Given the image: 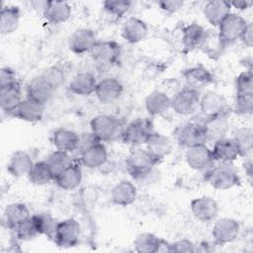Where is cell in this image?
<instances>
[{
  "instance_id": "11",
  "label": "cell",
  "mask_w": 253,
  "mask_h": 253,
  "mask_svg": "<svg viewBox=\"0 0 253 253\" xmlns=\"http://www.w3.org/2000/svg\"><path fill=\"white\" fill-rule=\"evenodd\" d=\"M92 58L102 65H114L119 62L122 47L115 41H98L90 51Z\"/></svg>"
},
{
  "instance_id": "21",
  "label": "cell",
  "mask_w": 253,
  "mask_h": 253,
  "mask_svg": "<svg viewBox=\"0 0 253 253\" xmlns=\"http://www.w3.org/2000/svg\"><path fill=\"white\" fill-rule=\"evenodd\" d=\"M54 92L52 87L42 77V75L31 79L26 87L27 97L43 105L51 99Z\"/></svg>"
},
{
  "instance_id": "51",
  "label": "cell",
  "mask_w": 253,
  "mask_h": 253,
  "mask_svg": "<svg viewBox=\"0 0 253 253\" xmlns=\"http://www.w3.org/2000/svg\"><path fill=\"white\" fill-rule=\"evenodd\" d=\"M231 8H235L237 10H240V11H244L246 9H248L252 2L251 1H248V0H237V1H231L229 2Z\"/></svg>"
},
{
  "instance_id": "13",
  "label": "cell",
  "mask_w": 253,
  "mask_h": 253,
  "mask_svg": "<svg viewBox=\"0 0 253 253\" xmlns=\"http://www.w3.org/2000/svg\"><path fill=\"white\" fill-rule=\"evenodd\" d=\"M98 39L95 32L91 29L81 28L72 33L68 40L69 49L76 54L87 53L92 50Z\"/></svg>"
},
{
  "instance_id": "23",
  "label": "cell",
  "mask_w": 253,
  "mask_h": 253,
  "mask_svg": "<svg viewBox=\"0 0 253 253\" xmlns=\"http://www.w3.org/2000/svg\"><path fill=\"white\" fill-rule=\"evenodd\" d=\"M34 163L33 158L28 152L24 150H16L12 153L7 163V171L15 178L28 176Z\"/></svg>"
},
{
  "instance_id": "34",
  "label": "cell",
  "mask_w": 253,
  "mask_h": 253,
  "mask_svg": "<svg viewBox=\"0 0 253 253\" xmlns=\"http://www.w3.org/2000/svg\"><path fill=\"white\" fill-rule=\"evenodd\" d=\"M207 39V31L203 26L192 23L187 25L182 30V42L183 45L191 50L201 46Z\"/></svg>"
},
{
  "instance_id": "6",
  "label": "cell",
  "mask_w": 253,
  "mask_h": 253,
  "mask_svg": "<svg viewBox=\"0 0 253 253\" xmlns=\"http://www.w3.org/2000/svg\"><path fill=\"white\" fill-rule=\"evenodd\" d=\"M175 139L177 143L185 148H190L199 144L207 143L206 130L202 123L189 122L175 129Z\"/></svg>"
},
{
  "instance_id": "5",
  "label": "cell",
  "mask_w": 253,
  "mask_h": 253,
  "mask_svg": "<svg viewBox=\"0 0 253 253\" xmlns=\"http://www.w3.org/2000/svg\"><path fill=\"white\" fill-rule=\"evenodd\" d=\"M248 22L241 16L230 13L218 25V39L222 45H229L240 40Z\"/></svg>"
},
{
  "instance_id": "16",
  "label": "cell",
  "mask_w": 253,
  "mask_h": 253,
  "mask_svg": "<svg viewBox=\"0 0 253 253\" xmlns=\"http://www.w3.org/2000/svg\"><path fill=\"white\" fill-rule=\"evenodd\" d=\"M45 105L28 97L23 99L12 113V116L28 123H36L42 119Z\"/></svg>"
},
{
  "instance_id": "22",
  "label": "cell",
  "mask_w": 253,
  "mask_h": 253,
  "mask_svg": "<svg viewBox=\"0 0 253 253\" xmlns=\"http://www.w3.org/2000/svg\"><path fill=\"white\" fill-rule=\"evenodd\" d=\"M148 33V28L146 23L137 18L129 17L124 23L122 28V37L128 43H137L143 41Z\"/></svg>"
},
{
  "instance_id": "14",
  "label": "cell",
  "mask_w": 253,
  "mask_h": 253,
  "mask_svg": "<svg viewBox=\"0 0 253 253\" xmlns=\"http://www.w3.org/2000/svg\"><path fill=\"white\" fill-rule=\"evenodd\" d=\"M190 208L193 215L203 222L215 219L219 210L217 202L210 196H203L192 200Z\"/></svg>"
},
{
  "instance_id": "27",
  "label": "cell",
  "mask_w": 253,
  "mask_h": 253,
  "mask_svg": "<svg viewBox=\"0 0 253 253\" xmlns=\"http://www.w3.org/2000/svg\"><path fill=\"white\" fill-rule=\"evenodd\" d=\"M203 13L211 25L218 27L224 18L231 13V6L228 1L211 0L206 3L203 9Z\"/></svg>"
},
{
  "instance_id": "43",
  "label": "cell",
  "mask_w": 253,
  "mask_h": 253,
  "mask_svg": "<svg viewBox=\"0 0 253 253\" xmlns=\"http://www.w3.org/2000/svg\"><path fill=\"white\" fill-rule=\"evenodd\" d=\"M131 6V2L128 0H107L103 2L104 10L116 18H122Z\"/></svg>"
},
{
  "instance_id": "25",
  "label": "cell",
  "mask_w": 253,
  "mask_h": 253,
  "mask_svg": "<svg viewBox=\"0 0 253 253\" xmlns=\"http://www.w3.org/2000/svg\"><path fill=\"white\" fill-rule=\"evenodd\" d=\"M22 100V87L19 82L0 87V107L3 112L12 115Z\"/></svg>"
},
{
  "instance_id": "47",
  "label": "cell",
  "mask_w": 253,
  "mask_h": 253,
  "mask_svg": "<svg viewBox=\"0 0 253 253\" xmlns=\"http://www.w3.org/2000/svg\"><path fill=\"white\" fill-rule=\"evenodd\" d=\"M101 142L94 134L92 131L90 132H84L82 134H79V142H78V146L77 149L80 153L84 150H86L87 148L97 144Z\"/></svg>"
},
{
  "instance_id": "4",
  "label": "cell",
  "mask_w": 253,
  "mask_h": 253,
  "mask_svg": "<svg viewBox=\"0 0 253 253\" xmlns=\"http://www.w3.org/2000/svg\"><path fill=\"white\" fill-rule=\"evenodd\" d=\"M205 180L216 190H229L240 184V177L229 165L220 163L205 172Z\"/></svg>"
},
{
  "instance_id": "8",
  "label": "cell",
  "mask_w": 253,
  "mask_h": 253,
  "mask_svg": "<svg viewBox=\"0 0 253 253\" xmlns=\"http://www.w3.org/2000/svg\"><path fill=\"white\" fill-rule=\"evenodd\" d=\"M200 92L185 87L171 98V109L180 116H191L199 110Z\"/></svg>"
},
{
  "instance_id": "42",
  "label": "cell",
  "mask_w": 253,
  "mask_h": 253,
  "mask_svg": "<svg viewBox=\"0 0 253 253\" xmlns=\"http://www.w3.org/2000/svg\"><path fill=\"white\" fill-rule=\"evenodd\" d=\"M11 230L13 231L15 237L21 241H30V240L35 239L39 235V233L35 227V224L32 220V217H30L29 219L25 220L24 222L18 224Z\"/></svg>"
},
{
  "instance_id": "19",
  "label": "cell",
  "mask_w": 253,
  "mask_h": 253,
  "mask_svg": "<svg viewBox=\"0 0 253 253\" xmlns=\"http://www.w3.org/2000/svg\"><path fill=\"white\" fill-rule=\"evenodd\" d=\"M137 197V190L133 183L127 180L118 182L111 190V201L121 207H126L134 203Z\"/></svg>"
},
{
  "instance_id": "32",
  "label": "cell",
  "mask_w": 253,
  "mask_h": 253,
  "mask_svg": "<svg viewBox=\"0 0 253 253\" xmlns=\"http://www.w3.org/2000/svg\"><path fill=\"white\" fill-rule=\"evenodd\" d=\"M56 185L64 191H72L79 187L82 181V171L77 164H71L54 176Z\"/></svg>"
},
{
  "instance_id": "37",
  "label": "cell",
  "mask_w": 253,
  "mask_h": 253,
  "mask_svg": "<svg viewBox=\"0 0 253 253\" xmlns=\"http://www.w3.org/2000/svg\"><path fill=\"white\" fill-rule=\"evenodd\" d=\"M28 178L30 182L37 186L45 185L54 180V174L46 160L37 161L31 168Z\"/></svg>"
},
{
  "instance_id": "49",
  "label": "cell",
  "mask_w": 253,
  "mask_h": 253,
  "mask_svg": "<svg viewBox=\"0 0 253 253\" xmlns=\"http://www.w3.org/2000/svg\"><path fill=\"white\" fill-rule=\"evenodd\" d=\"M18 82L16 74L10 67H2L0 71V87Z\"/></svg>"
},
{
  "instance_id": "41",
  "label": "cell",
  "mask_w": 253,
  "mask_h": 253,
  "mask_svg": "<svg viewBox=\"0 0 253 253\" xmlns=\"http://www.w3.org/2000/svg\"><path fill=\"white\" fill-rule=\"evenodd\" d=\"M41 75L52 87L54 91L62 87L66 81L64 70L57 65L47 67Z\"/></svg>"
},
{
  "instance_id": "31",
  "label": "cell",
  "mask_w": 253,
  "mask_h": 253,
  "mask_svg": "<svg viewBox=\"0 0 253 253\" xmlns=\"http://www.w3.org/2000/svg\"><path fill=\"white\" fill-rule=\"evenodd\" d=\"M108 151L103 142H99L80 153V161L88 169H97L105 165Z\"/></svg>"
},
{
  "instance_id": "30",
  "label": "cell",
  "mask_w": 253,
  "mask_h": 253,
  "mask_svg": "<svg viewBox=\"0 0 253 253\" xmlns=\"http://www.w3.org/2000/svg\"><path fill=\"white\" fill-rule=\"evenodd\" d=\"M146 150L159 162L168 156L172 150V142L166 135L159 132H152L145 142Z\"/></svg>"
},
{
  "instance_id": "7",
  "label": "cell",
  "mask_w": 253,
  "mask_h": 253,
  "mask_svg": "<svg viewBox=\"0 0 253 253\" xmlns=\"http://www.w3.org/2000/svg\"><path fill=\"white\" fill-rule=\"evenodd\" d=\"M80 234L81 228L79 222L74 218H66L56 223L51 238L59 247L70 248L78 244Z\"/></svg>"
},
{
  "instance_id": "10",
  "label": "cell",
  "mask_w": 253,
  "mask_h": 253,
  "mask_svg": "<svg viewBox=\"0 0 253 253\" xmlns=\"http://www.w3.org/2000/svg\"><path fill=\"white\" fill-rule=\"evenodd\" d=\"M186 161L190 168L200 172L208 171L215 162L211 149L206 143L187 148Z\"/></svg>"
},
{
  "instance_id": "46",
  "label": "cell",
  "mask_w": 253,
  "mask_h": 253,
  "mask_svg": "<svg viewBox=\"0 0 253 253\" xmlns=\"http://www.w3.org/2000/svg\"><path fill=\"white\" fill-rule=\"evenodd\" d=\"M165 249L168 252H196L198 248L196 244L188 239H180L176 240L172 243H168L165 245Z\"/></svg>"
},
{
  "instance_id": "12",
  "label": "cell",
  "mask_w": 253,
  "mask_h": 253,
  "mask_svg": "<svg viewBox=\"0 0 253 253\" xmlns=\"http://www.w3.org/2000/svg\"><path fill=\"white\" fill-rule=\"evenodd\" d=\"M240 232L239 222L231 217H221L217 219L211 229V236L215 243L223 245L237 239Z\"/></svg>"
},
{
  "instance_id": "24",
  "label": "cell",
  "mask_w": 253,
  "mask_h": 253,
  "mask_svg": "<svg viewBox=\"0 0 253 253\" xmlns=\"http://www.w3.org/2000/svg\"><path fill=\"white\" fill-rule=\"evenodd\" d=\"M98 81L90 72H79L69 81L68 89L71 93L78 96H89L95 93Z\"/></svg>"
},
{
  "instance_id": "39",
  "label": "cell",
  "mask_w": 253,
  "mask_h": 253,
  "mask_svg": "<svg viewBox=\"0 0 253 253\" xmlns=\"http://www.w3.org/2000/svg\"><path fill=\"white\" fill-rule=\"evenodd\" d=\"M31 217L39 235H45L49 238L52 237L57 222L49 212H37L32 214Z\"/></svg>"
},
{
  "instance_id": "44",
  "label": "cell",
  "mask_w": 253,
  "mask_h": 253,
  "mask_svg": "<svg viewBox=\"0 0 253 253\" xmlns=\"http://www.w3.org/2000/svg\"><path fill=\"white\" fill-rule=\"evenodd\" d=\"M234 112L241 116L253 113V94H235Z\"/></svg>"
},
{
  "instance_id": "9",
  "label": "cell",
  "mask_w": 253,
  "mask_h": 253,
  "mask_svg": "<svg viewBox=\"0 0 253 253\" xmlns=\"http://www.w3.org/2000/svg\"><path fill=\"white\" fill-rule=\"evenodd\" d=\"M199 110L205 119H207L227 116L228 107L225 98L221 94L214 91H208L200 98Z\"/></svg>"
},
{
  "instance_id": "2",
  "label": "cell",
  "mask_w": 253,
  "mask_h": 253,
  "mask_svg": "<svg viewBox=\"0 0 253 253\" xmlns=\"http://www.w3.org/2000/svg\"><path fill=\"white\" fill-rule=\"evenodd\" d=\"M158 163L159 161L143 148H137L131 151L126 161L128 173L137 181H142L149 177Z\"/></svg>"
},
{
  "instance_id": "33",
  "label": "cell",
  "mask_w": 253,
  "mask_h": 253,
  "mask_svg": "<svg viewBox=\"0 0 253 253\" xmlns=\"http://www.w3.org/2000/svg\"><path fill=\"white\" fill-rule=\"evenodd\" d=\"M167 241L165 239L150 232L138 234L133 241L134 250L138 253H155L165 247Z\"/></svg>"
},
{
  "instance_id": "3",
  "label": "cell",
  "mask_w": 253,
  "mask_h": 253,
  "mask_svg": "<svg viewBox=\"0 0 253 253\" xmlns=\"http://www.w3.org/2000/svg\"><path fill=\"white\" fill-rule=\"evenodd\" d=\"M154 131V125L150 119L138 118L125 126L121 137L126 144L138 147L145 144L150 134Z\"/></svg>"
},
{
  "instance_id": "45",
  "label": "cell",
  "mask_w": 253,
  "mask_h": 253,
  "mask_svg": "<svg viewBox=\"0 0 253 253\" xmlns=\"http://www.w3.org/2000/svg\"><path fill=\"white\" fill-rule=\"evenodd\" d=\"M236 94H253V74L251 69L245 70L235 78Z\"/></svg>"
},
{
  "instance_id": "38",
  "label": "cell",
  "mask_w": 253,
  "mask_h": 253,
  "mask_svg": "<svg viewBox=\"0 0 253 253\" xmlns=\"http://www.w3.org/2000/svg\"><path fill=\"white\" fill-rule=\"evenodd\" d=\"M232 138L238 147L240 156L247 157L251 154L253 148V130L251 127L242 126L237 128Z\"/></svg>"
},
{
  "instance_id": "20",
  "label": "cell",
  "mask_w": 253,
  "mask_h": 253,
  "mask_svg": "<svg viewBox=\"0 0 253 253\" xmlns=\"http://www.w3.org/2000/svg\"><path fill=\"white\" fill-rule=\"evenodd\" d=\"M183 77L186 81L187 87L198 91L201 88L212 84L214 81V77L211 72L202 65L193 66L186 69L183 73Z\"/></svg>"
},
{
  "instance_id": "40",
  "label": "cell",
  "mask_w": 253,
  "mask_h": 253,
  "mask_svg": "<svg viewBox=\"0 0 253 253\" xmlns=\"http://www.w3.org/2000/svg\"><path fill=\"white\" fill-rule=\"evenodd\" d=\"M46 161L49 164L51 170L53 171L54 176L65 168L69 167L71 164H73V160L70 154L61 150H54L48 155Z\"/></svg>"
},
{
  "instance_id": "50",
  "label": "cell",
  "mask_w": 253,
  "mask_h": 253,
  "mask_svg": "<svg viewBox=\"0 0 253 253\" xmlns=\"http://www.w3.org/2000/svg\"><path fill=\"white\" fill-rule=\"evenodd\" d=\"M247 47H251L253 44V29H252V23L247 24L245 30L243 31L240 40Z\"/></svg>"
},
{
  "instance_id": "35",
  "label": "cell",
  "mask_w": 253,
  "mask_h": 253,
  "mask_svg": "<svg viewBox=\"0 0 253 253\" xmlns=\"http://www.w3.org/2000/svg\"><path fill=\"white\" fill-rule=\"evenodd\" d=\"M31 215L28 207L23 203L9 204L3 211L4 221L10 229L29 219Z\"/></svg>"
},
{
  "instance_id": "17",
  "label": "cell",
  "mask_w": 253,
  "mask_h": 253,
  "mask_svg": "<svg viewBox=\"0 0 253 253\" xmlns=\"http://www.w3.org/2000/svg\"><path fill=\"white\" fill-rule=\"evenodd\" d=\"M211 152L215 162L225 164H230L240 156L235 141L227 136L214 141Z\"/></svg>"
},
{
  "instance_id": "1",
  "label": "cell",
  "mask_w": 253,
  "mask_h": 253,
  "mask_svg": "<svg viewBox=\"0 0 253 253\" xmlns=\"http://www.w3.org/2000/svg\"><path fill=\"white\" fill-rule=\"evenodd\" d=\"M124 124L116 116L98 115L90 122V128L93 134L101 141H113L122 136Z\"/></svg>"
},
{
  "instance_id": "28",
  "label": "cell",
  "mask_w": 253,
  "mask_h": 253,
  "mask_svg": "<svg viewBox=\"0 0 253 253\" xmlns=\"http://www.w3.org/2000/svg\"><path fill=\"white\" fill-rule=\"evenodd\" d=\"M144 106L151 117L161 116L171 109V98L163 91L154 90L146 96Z\"/></svg>"
},
{
  "instance_id": "26",
  "label": "cell",
  "mask_w": 253,
  "mask_h": 253,
  "mask_svg": "<svg viewBox=\"0 0 253 253\" xmlns=\"http://www.w3.org/2000/svg\"><path fill=\"white\" fill-rule=\"evenodd\" d=\"M202 124L206 130L207 142H214L218 139L226 137L229 130L227 116L207 118Z\"/></svg>"
},
{
  "instance_id": "29",
  "label": "cell",
  "mask_w": 253,
  "mask_h": 253,
  "mask_svg": "<svg viewBox=\"0 0 253 253\" xmlns=\"http://www.w3.org/2000/svg\"><path fill=\"white\" fill-rule=\"evenodd\" d=\"M51 142L56 150L70 153L77 149L79 134H77L74 130L59 127L53 131L51 135Z\"/></svg>"
},
{
  "instance_id": "15",
  "label": "cell",
  "mask_w": 253,
  "mask_h": 253,
  "mask_svg": "<svg viewBox=\"0 0 253 253\" xmlns=\"http://www.w3.org/2000/svg\"><path fill=\"white\" fill-rule=\"evenodd\" d=\"M124 92L122 82L115 77H105L98 81L95 95L97 99L103 104H111L117 101Z\"/></svg>"
},
{
  "instance_id": "36",
  "label": "cell",
  "mask_w": 253,
  "mask_h": 253,
  "mask_svg": "<svg viewBox=\"0 0 253 253\" xmlns=\"http://www.w3.org/2000/svg\"><path fill=\"white\" fill-rule=\"evenodd\" d=\"M21 12L17 6H2L0 12V32L2 35L14 33L19 25Z\"/></svg>"
},
{
  "instance_id": "48",
  "label": "cell",
  "mask_w": 253,
  "mask_h": 253,
  "mask_svg": "<svg viewBox=\"0 0 253 253\" xmlns=\"http://www.w3.org/2000/svg\"><path fill=\"white\" fill-rule=\"evenodd\" d=\"M157 5L164 12L176 13L184 6V2L182 0H161L157 2Z\"/></svg>"
},
{
  "instance_id": "18",
  "label": "cell",
  "mask_w": 253,
  "mask_h": 253,
  "mask_svg": "<svg viewBox=\"0 0 253 253\" xmlns=\"http://www.w3.org/2000/svg\"><path fill=\"white\" fill-rule=\"evenodd\" d=\"M42 15L45 21L51 25L62 24L71 16V6L65 1H45Z\"/></svg>"
}]
</instances>
